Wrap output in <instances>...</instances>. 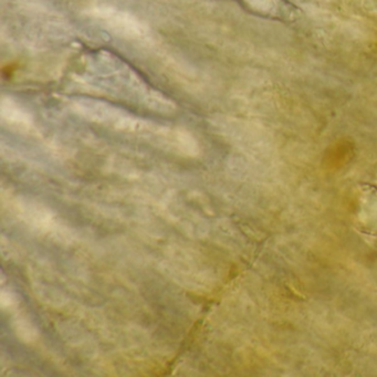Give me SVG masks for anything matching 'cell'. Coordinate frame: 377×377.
I'll use <instances>...</instances> for the list:
<instances>
[{"label": "cell", "mask_w": 377, "mask_h": 377, "mask_svg": "<svg viewBox=\"0 0 377 377\" xmlns=\"http://www.w3.org/2000/svg\"><path fill=\"white\" fill-rule=\"evenodd\" d=\"M102 17L105 19L107 24L123 36L136 37L142 34L140 30L141 28L138 27V24L134 22L133 19H128L123 15H110L109 13Z\"/></svg>", "instance_id": "cell-2"}, {"label": "cell", "mask_w": 377, "mask_h": 377, "mask_svg": "<svg viewBox=\"0 0 377 377\" xmlns=\"http://www.w3.org/2000/svg\"><path fill=\"white\" fill-rule=\"evenodd\" d=\"M253 7L259 10L268 11L276 6V0H248Z\"/></svg>", "instance_id": "cell-3"}, {"label": "cell", "mask_w": 377, "mask_h": 377, "mask_svg": "<svg viewBox=\"0 0 377 377\" xmlns=\"http://www.w3.org/2000/svg\"><path fill=\"white\" fill-rule=\"evenodd\" d=\"M1 117L8 124L15 125L17 128H27L30 125L27 113L10 98H3L1 101Z\"/></svg>", "instance_id": "cell-1"}]
</instances>
